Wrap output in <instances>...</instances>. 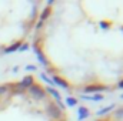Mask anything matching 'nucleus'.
<instances>
[{
	"label": "nucleus",
	"instance_id": "1",
	"mask_svg": "<svg viewBox=\"0 0 123 121\" xmlns=\"http://www.w3.org/2000/svg\"><path fill=\"white\" fill-rule=\"evenodd\" d=\"M107 90V87H105V86H87L85 91L86 93H96V91H105Z\"/></svg>",
	"mask_w": 123,
	"mask_h": 121
},
{
	"label": "nucleus",
	"instance_id": "2",
	"mask_svg": "<svg viewBox=\"0 0 123 121\" xmlns=\"http://www.w3.org/2000/svg\"><path fill=\"white\" fill-rule=\"evenodd\" d=\"M30 93H33L36 97H44V93H43V88L42 87H39V86H31L30 87Z\"/></svg>",
	"mask_w": 123,
	"mask_h": 121
},
{
	"label": "nucleus",
	"instance_id": "3",
	"mask_svg": "<svg viewBox=\"0 0 123 121\" xmlns=\"http://www.w3.org/2000/svg\"><path fill=\"white\" fill-rule=\"evenodd\" d=\"M83 100H92V101H100L103 100V95L102 94H96V95H92V97H87V95H82Z\"/></svg>",
	"mask_w": 123,
	"mask_h": 121
},
{
	"label": "nucleus",
	"instance_id": "4",
	"mask_svg": "<svg viewBox=\"0 0 123 121\" xmlns=\"http://www.w3.org/2000/svg\"><path fill=\"white\" fill-rule=\"evenodd\" d=\"M79 114H80V116H79V118H80V120H83V118H86V117L89 116V110H87V108H85V107H80V108H79Z\"/></svg>",
	"mask_w": 123,
	"mask_h": 121
},
{
	"label": "nucleus",
	"instance_id": "5",
	"mask_svg": "<svg viewBox=\"0 0 123 121\" xmlns=\"http://www.w3.org/2000/svg\"><path fill=\"white\" fill-rule=\"evenodd\" d=\"M53 81L56 83V84H59L60 87H63V88H67L69 87V84L64 81V80H62V78H59V77H53Z\"/></svg>",
	"mask_w": 123,
	"mask_h": 121
},
{
	"label": "nucleus",
	"instance_id": "6",
	"mask_svg": "<svg viewBox=\"0 0 123 121\" xmlns=\"http://www.w3.org/2000/svg\"><path fill=\"white\" fill-rule=\"evenodd\" d=\"M49 111H50V114H53V117H59L60 116V110L56 108L55 105H50L49 107Z\"/></svg>",
	"mask_w": 123,
	"mask_h": 121
},
{
	"label": "nucleus",
	"instance_id": "7",
	"mask_svg": "<svg viewBox=\"0 0 123 121\" xmlns=\"http://www.w3.org/2000/svg\"><path fill=\"white\" fill-rule=\"evenodd\" d=\"M19 47H20V43H16V44H13L12 47H9V49H4V53H12V51H16Z\"/></svg>",
	"mask_w": 123,
	"mask_h": 121
},
{
	"label": "nucleus",
	"instance_id": "8",
	"mask_svg": "<svg viewBox=\"0 0 123 121\" xmlns=\"http://www.w3.org/2000/svg\"><path fill=\"white\" fill-rule=\"evenodd\" d=\"M36 54H37V57H39V61H40L43 66H46V64H47V61L44 60V57H43V54H42V51H39L37 49H36Z\"/></svg>",
	"mask_w": 123,
	"mask_h": 121
},
{
	"label": "nucleus",
	"instance_id": "9",
	"mask_svg": "<svg viewBox=\"0 0 123 121\" xmlns=\"http://www.w3.org/2000/svg\"><path fill=\"white\" fill-rule=\"evenodd\" d=\"M115 108V104H112V105H109V107H105V108H102L100 111H97V114L100 116V114H105V113H109L110 110H113Z\"/></svg>",
	"mask_w": 123,
	"mask_h": 121
},
{
	"label": "nucleus",
	"instance_id": "10",
	"mask_svg": "<svg viewBox=\"0 0 123 121\" xmlns=\"http://www.w3.org/2000/svg\"><path fill=\"white\" fill-rule=\"evenodd\" d=\"M47 91H49V93H50L52 95H55V97H56V100H60V95H59V93H57V91L55 90V88L49 87V88H47Z\"/></svg>",
	"mask_w": 123,
	"mask_h": 121
},
{
	"label": "nucleus",
	"instance_id": "11",
	"mask_svg": "<svg viewBox=\"0 0 123 121\" xmlns=\"http://www.w3.org/2000/svg\"><path fill=\"white\" fill-rule=\"evenodd\" d=\"M31 81H33V78H31V77H26V78L22 81V86H23V87H26V86H30Z\"/></svg>",
	"mask_w": 123,
	"mask_h": 121
},
{
	"label": "nucleus",
	"instance_id": "12",
	"mask_svg": "<svg viewBox=\"0 0 123 121\" xmlns=\"http://www.w3.org/2000/svg\"><path fill=\"white\" fill-rule=\"evenodd\" d=\"M66 103H67L69 105H74V104H77L76 98H72V97H67V98H66Z\"/></svg>",
	"mask_w": 123,
	"mask_h": 121
},
{
	"label": "nucleus",
	"instance_id": "13",
	"mask_svg": "<svg viewBox=\"0 0 123 121\" xmlns=\"http://www.w3.org/2000/svg\"><path fill=\"white\" fill-rule=\"evenodd\" d=\"M49 13H50V10H49V9H46V10L43 11V14H42V20H44V19L49 16Z\"/></svg>",
	"mask_w": 123,
	"mask_h": 121
},
{
	"label": "nucleus",
	"instance_id": "14",
	"mask_svg": "<svg viewBox=\"0 0 123 121\" xmlns=\"http://www.w3.org/2000/svg\"><path fill=\"white\" fill-rule=\"evenodd\" d=\"M116 116H117V117H123V108H122V110H117Z\"/></svg>",
	"mask_w": 123,
	"mask_h": 121
},
{
	"label": "nucleus",
	"instance_id": "15",
	"mask_svg": "<svg viewBox=\"0 0 123 121\" xmlns=\"http://www.w3.org/2000/svg\"><path fill=\"white\" fill-rule=\"evenodd\" d=\"M27 47H29V46H27V44H23V46H22V47H20V50H22V51H23V50H26V49H27Z\"/></svg>",
	"mask_w": 123,
	"mask_h": 121
},
{
	"label": "nucleus",
	"instance_id": "16",
	"mask_svg": "<svg viewBox=\"0 0 123 121\" xmlns=\"http://www.w3.org/2000/svg\"><path fill=\"white\" fill-rule=\"evenodd\" d=\"M26 68H27V70H34V68H36V67H34V66H27V67H26Z\"/></svg>",
	"mask_w": 123,
	"mask_h": 121
},
{
	"label": "nucleus",
	"instance_id": "17",
	"mask_svg": "<svg viewBox=\"0 0 123 121\" xmlns=\"http://www.w3.org/2000/svg\"><path fill=\"white\" fill-rule=\"evenodd\" d=\"M4 91H6V87H3V86H1V87H0V94H1V93H4Z\"/></svg>",
	"mask_w": 123,
	"mask_h": 121
},
{
	"label": "nucleus",
	"instance_id": "18",
	"mask_svg": "<svg viewBox=\"0 0 123 121\" xmlns=\"http://www.w3.org/2000/svg\"><path fill=\"white\" fill-rule=\"evenodd\" d=\"M117 86H119V88H123V81H120V83H119Z\"/></svg>",
	"mask_w": 123,
	"mask_h": 121
},
{
	"label": "nucleus",
	"instance_id": "19",
	"mask_svg": "<svg viewBox=\"0 0 123 121\" xmlns=\"http://www.w3.org/2000/svg\"><path fill=\"white\" fill-rule=\"evenodd\" d=\"M120 98H122V100H123V94H122V95H120Z\"/></svg>",
	"mask_w": 123,
	"mask_h": 121
}]
</instances>
